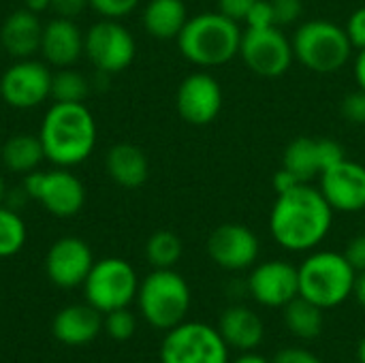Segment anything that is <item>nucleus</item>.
<instances>
[{
	"mask_svg": "<svg viewBox=\"0 0 365 363\" xmlns=\"http://www.w3.org/2000/svg\"><path fill=\"white\" fill-rule=\"evenodd\" d=\"M334 223V208L323 193L310 184H297L295 188L276 195L269 231L276 244L293 252H306L317 248L329 233Z\"/></svg>",
	"mask_w": 365,
	"mask_h": 363,
	"instance_id": "1",
	"label": "nucleus"
},
{
	"mask_svg": "<svg viewBox=\"0 0 365 363\" xmlns=\"http://www.w3.org/2000/svg\"><path fill=\"white\" fill-rule=\"evenodd\" d=\"M38 139L58 167L81 165L96 145V120L83 103H53L41 122Z\"/></svg>",
	"mask_w": 365,
	"mask_h": 363,
	"instance_id": "2",
	"label": "nucleus"
},
{
	"mask_svg": "<svg viewBox=\"0 0 365 363\" xmlns=\"http://www.w3.org/2000/svg\"><path fill=\"white\" fill-rule=\"evenodd\" d=\"M242 34L244 30L240 28V21L222 15L220 11H207L188 17L178 36V47L188 62L201 68H212L240 56Z\"/></svg>",
	"mask_w": 365,
	"mask_h": 363,
	"instance_id": "3",
	"label": "nucleus"
},
{
	"mask_svg": "<svg viewBox=\"0 0 365 363\" xmlns=\"http://www.w3.org/2000/svg\"><path fill=\"white\" fill-rule=\"evenodd\" d=\"M299 295L319 308H336L353 295L357 272L342 252H312L299 267Z\"/></svg>",
	"mask_w": 365,
	"mask_h": 363,
	"instance_id": "4",
	"label": "nucleus"
},
{
	"mask_svg": "<svg viewBox=\"0 0 365 363\" xmlns=\"http://www.w3.org/2000/svg\"><path fill=\"white\" fill-rule=\"evenodd\" d=\"M295 58L312 73L329 75L338 73L353 53V43L346 30L329 19H310L304 21L293 39Z\"/></svg>",
	"mask_w": 365,
	"mask_h": 363,
	"instance_id": "5",
	"label": "nucleus"
},
{
	"mask_svg": "<svg viewBox=\"0 0 365 363\" xmlns=\"http://www.w3.org/2000/svg\"><path fill=\"white\" fill-rule=\"evenodd\" d=\"M137 302L143 319L156 329H173L190 310V287L175 270H154L139 282Z\"/></svg>",
	"mask_w": 365,
	"mask_h": 363,
	"instance_id": "6",
	"label": "nucleus"
},
{
	"mask_svg": "<svg viewBox=\"0 0 365 363\" xmlns=\"http://www.w3.org/2000/svg\"><path fill=\"white\" fill-rule=\"evenodd\" d=\"M86 300L98 312L107 315L118 308H128L139 291V278L135 267L115 257L101 259L92 265L86 282Z\"/></svg>",
	"mask_w": 365,
	"mask_h": 363,
	"instance_id": "7",
	"label": "nucleus"
},
{
	"mask_svg": "<svg viewBox=\"0 0 365 363\" xmlns=\"http://www.w3.org/2000/svg\"><path fill=\"white\" fill-rule=\"evenodd\" d=\"M160 363H229V347L212 325L184 321L167 332Z\"/></svg>",
	"mask_w": 365,
	"mask_h": 363,
	"instance_id": "8",
	"label": "nucleus"
},
{
	"mask_svg": "<svg viewBox=\"0 0 365 363\" xmlns=\"http://www.w3.org/2000/svg\"><path fill=\"white\" fill-rule=\"evenodd\" d=\"M24 193L28 199L38 201L49 214L58 218H71L79 214L86 203L83 182L66 167L26 173Z\"/></svg>",
	"mask_w": 365,
	"mask_h": 363,
	"instance_id": "9",
	"label": "nucleus"
},
{
	"mask_svg": "<svg viewBox=\"0 0 365 363\" xmlns=\"http://www.w3.org/2000/svg\"><path fill=\"white\" fill-rule=\"evenodd\" d=\"M240 58L259 77L276 79L282 77L293 60V43L287 39L282 28H246L240 43Z\"/></svg>",
	"mask_w": 365,
	"mask_h": 363,
	"instance_id": "10",
	"label": "nucleus"
},
{
	"mask_svg": "<svg viewBox=\"0 0 365 363\" xmlns=\"http://www.w3.org/2000/svg\"><path fill=\"white\" fill-rule=\"evenodd\" d=\"M83 53L103 75L128 68L137 53L135 36L118 19L96 21L83 36Z\"/></svg>",
	"mask_w": 365,
	"mask_h": 363,
	"instance_id": "11",
	"label": "nucleus"
},
{
	"mask_svg": "<svg viewBox=\"0 0 365 363\" xmlns=\"http://www.w3.org/2000/svg\"><path fill=\"white\" fill-rule=\"evenodd\" d=\"M51 75L45 62L15 60L0 77V96L13 109H32L51 96Z\"/></svg>",
	"mask_w": 365,
	"mask_h": 363,
	"instance_id": "12",
	"label": "nucleus"
},
{
	"mask_svg": "<svg viewBox=\"0 0 365 363\" xmlns=\"http://www.w3.org/2000/svg\"><path fill=\"white\" fill-rule=\"evenodd\" d=\"M346 152L342 143L329 137H295L284 154L282 167L291 171L302 184H310L314 178H321L323 171L344 160Z\"/></svg>",
	"mask_w": 365,
	"mask_h": 363,
	"instance_id": "13",
	"label": "nucleus"
},
{
	"mask_svg": "<svg viewBox=\"0 0 365 363\" xmlns=\"http://www.w3.org/2000/svg\"><path fill=\"white\" fill-rule=\"evenodd\" d=\"M259 252L261 244L257 233L240 223L218 225L207 237L210 259L227 272H242L255 267Z\"/></svg>",
	"mask_w": 365,
	"mask_h": 363,
	"instance_id": "14",
	"label": "nucleus"
},
{
	"mask_svg": "<svg viewBox=\"0 0 365 363\" xmlns=\"http://www.w3.org/2000/svg\"><path fill=\"white\" fill-rule=\"evenodd\" d=\"M246 289L265 308H284L299 295V272L289 261H263L252 267Z\"/></svg>",
	"mask_w": 365,
	"mask_h": 363,
	"instance_id": "15",
	"label": "nucleus"
},
{
	"mask_svg": "<svg viewBox=\"0 0 365 363\" xmlns=\"http://www.w3.org/2000/svg\"><path fill=\"white\" fill-rule=\"evenodd\" d=\"M175 107L180 118L192 126L212 124L222 109V88L218 79L203 71L188 75L178 88Z\"/></svg>",
	"mask_w": 365,
	"mask_h": 363,
	"instance_id": "16",
	"label": "nucleus"
},
{
	"mask_svg": "<svg viewBox=\"0 0 365 363\" xmlns=\"http://www.w3.org/2000/svg\"><path fill=\"white\" fill-rule=\"evenodd\" d=\"M319 190L334 208V212H364L365 167L355 160H340L319 178Z\"/></svg>",
	"mask_w": 365,
	"mask_h": 363,
	"instance_id": "17",
	"label": "nucleus"
},
{
	"mask_svg": "<svg viewBox=\"0 0 365 363\" xmlns=\"http://www.w3.org/2000/svg\"><path fill=\"white\" fill-rule=\"evenodd\" d=\"M92 265L94 259L90 246L73 235L56 240L45 257V272L60 289H75L83 285Z\"/></svg>",
	"mask_w": 365,
	"mask_h": 363,
	"instance_id": "18",
	"label": "nucleus"
},
{
	"mask_svg": "<svg viewBox=\"0 0 365 363\" xmlns=\"http://www.w3.org/2000/svg\"><path fill=\"white\" fill-rule=\"evenodd\" d=\"M83 32L68 17L49 19L43 26L41 36V56L45 62L58 68H68L83 53Z\"/></svg>",
	"mask_w": 365,
	"mask_h": 363,
	"instance_id": "19",
	"label": "nucleus"
},
{
	"mask_svg": "<svg viewBox=\"0 0 365 363\" xmlns=\"http://www.w3.org/2000/svg\"><path fill=\"white\" fill-rule=\"evenodd\" d=\"M53 336L66 347H83L96 340L103 329V312L90 304H75L62 308L53 317Z\"/></svg>",
	"mask_w": 365,
	"mask_h": 363,
	"instance_id": "20",
	"label": "nucleus"
},
{
	"mask_svg": "<svg viewBox=\"0 0 365 363\" xmlns=\"http://www.w3.org/2000/svg\"><path fill=\"white\" fill-rule=\"evenodd\" d=\"M41 36L43 24L38 21V15L28 9L9 13L0 28V43L15 60L32 58V53L41 49Z\"/></svg>",
	"mask_w": 365,
	"mask_h": 363,
	"instance_id": "21",
	"label": "nucleus"
},
{
	"mask_svg": "<svg viewBox=\"0 0 365 363\" xmlns=\"http://www.w3.org/2000/svg\"><path fill=\"white\" fill-rule=\"evenodd\" d=\"M218 332L229 349L248 353L255 351L265 338L261 317L246 306H229L218 321Z\"/></svg>",
	"mask_w": 365,
	"mask_h": 363,
	"instance_id": "22",
	"label": "nucleus"
},
{
	"mask_svg": "<svg viewBox=\"0 0 365 363\" xmlns=\"http://www.w3.org/2000/svg\"><path fill=\"white\" fill-rule=\"evenodd\" d=\"M105 167L109 178L122 188H139L150 175V163L141 148L133 143H118L107 152Z\"/></svg>",
	"mask_w": 365,
	"mask_h": 363,
	"instance_id": "23",
	"label": "nucleus"
},
{
	"mask_svg": "<svg viewBox=\"0 0 365 363\" xmlns=\"http://www.w3.org/2000/svg\"><path fill=\"white\" fill-rule=\"evenodd\" d=\"M188 21L184 0H150L143 9V28L158 41L178 39Z\"/></svg>",
	"mask_w": 365,
	"mask_h": 363,
	"instance_id": "24",
	"label": "nucleus"
},
{
	"mask_svg": "<svg viewBox=\"0 0 365 363\" xmlns=\"http://www.w3.org/2000/svg\"><path fill=\"white\" fill-rule=\"evenodd\" d=\"M45 158L43 143L38 135L19 133L6 139L2 145V163L13 173H30L36 171L38 163Z\"/></svg>",
	"mask_w": 365,
	"mask_h": 363,
	"instance_id": "25",
	"label": "nucleus"
},
{
	"mask_svg": "<svg viewBox=\"0 0 365 363\" xmlns=\"http://www.w3.org/2000/svg\"><path fill=\"white\" fill-rule=\"evenodd\" d=\"M284 323L293 336L302 340H317L323 332V308L297 295L284 306Z\"/></svg>",
	"mask_w": 365,
	"mask_h": 363,
	"instance_id": "26",
	"label": "nucleus"
},
{
	"mask_svg": "<svg viewBox=\"0 0 365 363\" xmlns=\"http://www.w3.org/2000/svg\"><path fill=\"white\" fill-rule=\"evenodd\" d=\"M145 259L154 270H173L182 259V240L173 231H156L145 242Z\"/></svg>",
	"mask_w": 365,
	"mask_h": 363,
	"instance_id": "27",
	"label": "nucleus"
},
{
	"mask_svg": "<svg viewBox=\"0 0 365 363\" xmlns=\"http://www.w3.org/2000/svg\"><path fill=\"white\" fill-rule=\"evenodd\" d=\"M26 223L21 220L17 210L0 205V259L17 255L26 244Z\"/></svg>",
	"mask_w": 365,
	"mask_h": 363,
	"instance_id": "28",
	"label": "nucleus"
},
{
	"mask_svg": "<svg viewBox=\"0 0 365 363\" xmlns=\"http://www.w3.org/2000/svg\"><path fill=\"white\" fill-rule=\"evenodd\" d=\"M90 92L88 79L71 68H62L51 75V98L53 103H83Z\"/></svg>",
	"mask_w": 365,
	"mask_h": 363,
	"instance_id": "29",
	"label": "nucleus"
},
{
	"mask_svg": "<svg viewBox=\"0 0 365 363\" xmlns=\"http://www.w3.org/2000/svg\"><path fill=\"white\" fill-rule=\"evenodd\" d=\"M103 329L107 332V336L111 340L126 342V340H130L135 336L137 319H135V315L128 308H118V310H111V312L105 315Z\"/></svg>",
	"mask_w": 365,
	"mask_h": 363,
	"instance_id": "30",
	"label": "nucleus"
},
{
	"mask_svg": "<svg viewBox=\"0 0 365 363\" xmlns=\"http://www.w3.org/2000/svg\"><path fill=\"white\" fill-rule=\"evenodd\" d=\"M139 2L141 0H88V6H92L105 19H120L130 15Z\"/></svg>",
	"mask_w": 365,
	"mask_h": 363,
	"instance_id": "31",
	"label": "nucleus"
},
{
	"mask_svg": "<svg viewBox=\"0 0 365 363\" xmlns=\"http://www.w3.org/2000/svg\"><path fill=\"white\" fill-rule=\"evenodd\" d=\"M340 113L346 122L364 126L365 124V90H355L346 94L340 103Z\"/></svg>",
	"mask_w": 365,
	"mask_h": 363,
	"instance_id": "32",
	"label": "nucleus"
},
{
	"mask_svg": "<svg viewBox=\"0 0 365 363\" xmlns=\"http://www.w3.org/2000/svg\"><path fill=\"white\" fill-rule=\"evenodd\" d=\"M274 9V19L278 28L291 26L304 15V2L302 0H269Z\"/></svg>",
	"mask_w": 365,
	"mask_h": 363,
	"instance_id": "33",
	"label": "nucleus"
},
{
	"mask_svg": "<svg viewBox=\"0 0 365 363\" xmlns=\"http://www.w3.org/2000/svg\"><path fill=\"white\" fill-rule=\"evenodd\" d=\"M244 24H246V28H272V26H276L272 2L269 0H257L252 4V9L248 11Z\"/></svg>",
	"mask_w": 365,
	"mask_h": 363,
	"instance_id": "34",
	"label": "nucleus"
},
{
	"mask_svg": "<svg viewBox=\"0 0 365 363\" xmlns=\"http://www.w3.org/2000/svg\"><path fill=\"white\" fill-rule=\"evenodd\" d=\"M344 30H346V34H349V39H351L353 47L364 49L365 47V6H359L357 11H353V13H351V17H349L346 26H344Z\"/></svg>",
	"mask_w": 365,
	"mask_h": 363,
	"instance_id": "35",
	"label": "nucleus"
},
{
	"mask_svg": "<svg viewBox=\"0 0 365 363\" xmlns=\"http://www.w3.org/2000/svg\"><path fill=\"white\" fill-rule=\"evenodd\" d=\"M342 255L346 257V261L351 263V267H353L357 274L365 272V233L355 235V237L346 244V248H344Z\"/></svg>",
	"mask_w": 365,
	"mask_h": 363,
	"instance_id": "36",
	"label": "nucleus"
},
{
	"mask_svg": "<svg viewBox=\"0 0 365 363\" xmlns=\"http://www.w3.org/2000/svg\"><path fill=\"white\" fill-rule=\"evenodd\" d=\"M257 0H218V11L235 21H244Z\"/></svg>",
	"mask_w": 365,
	"mask_h": 363,
	"instance_id": "37",
	"label": "nucleus"
},
{
	"mask_svg": "<svg viewBox=\"0 0 365 363\" xmlns=\"http://www.w3.org/2000/svg\"><path fill=\"white\" fill-rule=\"evenodd\" d=\"M272 363H323L314 353L299 349V347H289L276 353V357L272 359Z\"/></svg>",
	"mask_w": 365,
	"mask_h": 363,
	"instance_id": "38",
	"label": "nucleus"
},
{
	"mask_svg": "<svg viewBox=\"0 0 365 363\" xmlns=\"http://www.w3.org/2000/svg\"><path fill=\"white\" fill-rule=\"evenodd\" d=\"M88 6V0H51V6L53 13L58 17H68V19H75L77 15L83 13V9Z\"/></svg>",
	"mask_w": 365,
	"mask_h": 363,
	"instance_id": "39",
	"label": "nucleus"
},
{
	"mask_svg": "<svg viewBox=\"0 0 365 363\" xmlns=\"http://www.w3.org/2000/svg\"><path fill=\"white\" fill-rule=\"evenodd\" d=\"M272 184H274V190H276V195H282V193H287V190H291V188H295L297 184H302L291 171H287L284 167H280L276 173H274V180H272Z\"/></svg>",
	"mask_w": 365,
	"mask_h": 363,
	"instance_id": "40",
	"label": "nucleus"
},
{
	"mask_svg": "<svg viewBox=\"0 0 365 363\" xmlns=\"http://www.w3.org/2000/svg\"><path fill=\"white\" fill-rule=\"evenodd\" d=\"M353 71H355V81L357 86L365 90V47L359 49L357 58H355V64H353Z\"/></svg>",
	"mask_w": 365,
	"mask_h": 363,
	"instance_id": "41",
	"label": "nucleus"
},
{
	"mask_svg": "<svg viewBox=\"0 0 365 363\" xmlns=\"http://www.w3.org/2000/svg\"><path fill=\"white\" fill-rule=\"evenodd\" d=\"M353 295H355L357 304H359V306L365 310V272L357 274V278H355V287H353Z\"/></svg>",
	"mask_w": 365,
	"mask_h": 363,
	"instance_id": "42",
	"label": "nucleus"
},
{
	"mask_svg": "<svg viewBox=\"0 0 365 363\" xmlns=\"http://www.w3.org/2000/svg\"><path fill=\"white\" fill-rule=\"evenodd\" d=\"M51 6V0H24V9L32 11V13H43Z\"/></svg>",
	"mask_w": 365,
	"mask_h": 363,
	"instance_id": "43",
	"label": "nucleus"
},
{
	"mask_svg": "<svg viewBox=\"0 0 365 363\" xmlns=\"http://www.w3.org/2000/svg\"><path fill=\"white\" fill-rule=\"evenodd\" d=\"M233 363H272L269 359H265V357H261V355H257V353H244V355H240L237 359Z\"/></svg>",
	"mask_w": 365,
	"mask_h": 363,
	"instance_id": "44",
	"label": "nucleus"
},
{
	"mask_svg": "<svg viewBox=\"0 0 365 363\" xmlns=\"http://www.w3.org/2000/svg\"><path fill=\"white\" fill-rule=\"evenodd\" d=\"M357 359H359V363H365V338L357 347Z\"/></svg>",
	"mask_w": 365,
	"mask_h": 363,
	"instance_id": "45",
	"label": "nucleus"
},
{
	"mask_svg": "<svg viewBox=\"0 0 365 363\" xmlns=\"http://www.w3.org/2000/svg\"><path fill=\"white\" fill-rule=\"evenodd\" d=\"M4 199H6V186H4V180H2V175H0V205H2Z\"/></svg>",
	"mask_w": 365,
	"mask_h": 363,
	"instance_id": "46",
	"label": "nucleus"
},
{
	"mask_svg": "<svg viewBox=\"0 0 365 363\" xmlns=\"http://www.w3.org/2000/svg\"><path fill=\"white\" fill-rule=\"evenodd\" d=\"M364 212H365V210H364Z\"/></svg>",
	"mask_w": 365,
	"mask_h": 363,
	"instance_id": "47",
	"label": "nucleus"
}]
</instances>
